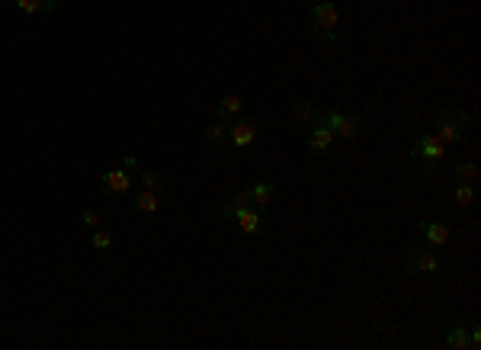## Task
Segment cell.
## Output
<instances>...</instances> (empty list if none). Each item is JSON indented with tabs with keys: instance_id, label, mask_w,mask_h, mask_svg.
Wrapping results in <instances>:
<instances>
[{
	"instance_id": "1",
	"label": "cell",
	"mask_w": 481,
	"mask_h": 350,
	"mask_svg": "<svg viewBox=\"0 0 481 350\" xmlns=\"http://www.w3.org/2000/svg\"><path fill=\"white\" fill-rule=\"evenodd\" d=\"M472 122V116L466 113V109H459V107H446L443 113L436 116L433 122V135L443 142L446 148L449 145H462L466 142V126Z\"/></svg>"
},
{
	"instance_id": "2",
	"label": "cell",
	"mask_w": 481,
	"mask_h": 350,
	"mask_svg": "<svg viewBox=\"0 0 481 350\" xmlns=\"http://www.w3.org/2000/svg\"><path fill=\"white\" fill-rule=\"evenodd\" d=\"M446 270L449 260L440 257V251L430 244H417L405 254V274H446Z\"/></svg>"
},
{
	"instance_id": "3",
	"label": "cell",
	"mask_w": 481,
	"mask_h": 350,
	"mask_svg": "<svg viewBox=\"0 0 481 350\" xmlns=\"http://www.w3.org/2000/svg\"><path fill=\"white\" fill-rule=\"evenodd\" d=\"M337 0H318L315 7L309 13V23H311V32L324 42H337L340 32H337Z\"/></svg>"
},
{
	"instance_id": "4",
	"label": "cell",
	"mask_w": 481,
	"mask_h": 350,
	"mask_svg": "<svg viewBox=\"0 0 481 350\" xmlns=\"http://www.w3.org/2000/svg\"><path fill=\"white\" fill-rule=\"evenodd\" d=\"M443 158H446V145L433 135V132H424L411 148V161L414 164H421L424 170H436L443 164Z\"/></svg>"
},
{
	"instance_id": "5",
	"label": "cell",
	"mask_w": 481,
	"mask_h": 350,
	"mask_svg": "<svg viewBox=\"0 0 481 350\" xmlns=\"http://www.w3.org/2000/svg\"><path fill=\"white\" fill-rule=\"evenodd\" d=\"M417 231H421L424 244L436 248V251H446V244H449V225L443 222H433V219H417Z\"/></svg>"
},
{
	"instance_id": "6",
	"label": "cell",
	"mask_w": 481,
	"mask_h": 350,
	"mask_svg": "<svg viewBox=\"0 0 481 350\" xmlns=\"http://www.w3.org/2000/svg\"><path fill=\"white\" fill-rule=\"evenodd\" d=\"M234 225L240 229V235H260L266 225V215H264V209H257V206H244V209L234 215Z\"/></svg>"
},
{
	"instance_id": "7",
	"label": "cell",
	"mask_w": 481,
	"mask_h": 350,
	"mask_svg": "<svg viewBox=\"0 0 481 350\" xmlns=\"http://www.w3.org/2000/svg\"><path fill=\"white\" fill-rule=\"evenodd\" d=\"M103 190H109L113 196H128V190H132V183H135V177L128 174L126 168H113V170H103Z\"/></svg>"
},
{
	"instance_id": "8",
	"label": "cell",
	"mask_w": 481,
	"mask_h": 350,
	"mask_svg": "<svg viewBox=\"0 0 481 350\" xmlns=\"http://www.w3.org/2000/svg\"><path fill=\"white\" fill-rule=\"evenodd\" d=\"M254 138H257V126L250 119H231L228 122V145L248 148Z\"/></svg>"
},
{
	"instance_id": "9",
	"label": "cell",
	"mask_w": 481,
	"mask_h": 350,
	"mask_svg": "<svg viewBox=\"0 0 481 350\" xmlns=\"http://www.w3.org/2000/svg\"><path fill=\"white\" fill-rule=\"evenodd\" d=\"M248 196H250V206H257V209H270L273 196H276V183L273 180H254L248 183Z\"/></svg>"
},
{
	"instance_id": "10",
	"label": "cell",
	"mask_w": 481,
	"mask_h": 350,
	"mask_svg": "<svg viewBox=\"0 0 481 350\" xmlns=\"http://www.w3.org/2000/svg\"><path fill=\"white\" fill-rule=\"evenodd\" d=\"M331 145H334V132L324 129V126H318V122H311L309 135H305V148H309V152H315V154H324Z\"/></svg>"
},
{
	"instance_id": "11",
	"label": "cell",
	"mask_w": 481,
	"mask_h": 350,
	"mask_svg": "<svg viewBox=\"0 0 481 350\" xmlns=\"http://www.w3.org/2000/svg\"><path fill=\"white\" fill-rule=\"evenodd\" d=\"M475 199H478V193H475V183H462L456 180V187L449 190V203L459 206V209H472Z\"/></svg>"
},
{
	"instance_id": "12",
	"label": "cell",
	"mask_w": 481,
	"mask_h": 350,
	"mask_svg": "<svg viewBox=\"0 0 481 350\" xmlns=\"http://www.w3.org/2000/svg\"><path fill=\"white\" fill-rule=\"evenodd\" d=\"M360 129H363L360 113H344V119H340V126H337V132H334V138H344V142H356V138H360Z\"/></svg>"
},
{
	"instance_id": "13",
	"label": "cell",
	"mask_w": 481,
	"mask_h": 350,
	"mask_svg": "<svg viewBox=\"0 0 481 350\" xmlns=\"http://www.w3.org/2000/svg\"><path fill=\"white\" fill-rule=\"evenodd\" d=\"M240 113H244V100H240V97H222V100H218V107H215L218 119L231 122V119H238Z\"/></svg>"
},
{
	"instance_id": "14",
	"label": "cell",
	"mask_w": 481,
	"mask_h": 350,
	"mask_svg": "<svg viewBox=\"0 0 481 350\" xmlns=\"http://www.w3.org/2000/svg\"><path fill=\"white\" fill-rule=\"evenodd\" d=\"M135 209L142 215H158V209H161V193H151V190H138L135 193Z\"/></svg>"
},
{
	"instance_id": "15",
	"label": "cell",
	"mask_w": 481,
	"mask_h": 350,
	"mask_svg": "<svg viewBox=\"0 0 481 350\" xmlns=\"http://www.w3.org/2000/svg\"><path fill=\"white\" fill-rule=\"evenodd\" d=\"M244 206H250V196H248V187H240L238 193H234L231 199H225V206H222V219L234 222V215L244 209Z\"/></svg>"
},
{
	"instance_id": "16",
	"label": "cell",
	"mask_w": 481,
	"mask_h": 350,
	"mask_svg": "<svg viewBox=\"0 0 481 350\" xmlns=\"http://www.w3.org/2000/svg\"><path fill=\"white\" fill-rule=\"evenodd\" d=\"M205 142H209L212 148H228V122L215 119L212 126H205Z\"/></svg>"
},
{
	"instance_id": "17",
	"label": "cell",
	"mask_w": 481,
	"mask_h": 350,
	"mask_svg": "<svg viewBox=\"0 0 481 350\" xmlns=\"http://www.w3.org/2000/svg\"><path fill=\"white\" fill-rule=\"evenodd\" d=\"M443 344L449 350H466L468 347V328L466 325H449L443 335Z\"/></svg>"
},
{
	"instance_id": "18",
	"label": "cell",
	"mask_w": 481,
	"mask_h": 350,
	"mask_svg": "<svg viewBox=\"0 0 481 350\" xmlns=\"http://www.w3.org/2000/svg\"><path fill=\"white\" fill-rule=\"evenodd\" d=\"M318 113H321V109L315 107V100H305V97L292 100V116H295V119H302L305 126H311V122L318 119Z\"/></svg>"
},
{
	"instance_id": "19",
	"label": "cell",
	"mask_w": 481,
	"mask_h": 350,
	"mask_svg": "<svg viewBox=\"0 0 481 350\" xmlns=\"http://www.w3.org/2000/svg\"><path fill=\"white\" fill-rule=\"evenodd\" d=\"M452 177L462 183H475L478 180V161L475 158H466V161H456L452 164Z\"/></svg>"
},
{
	"instance_id": "20",
	"label": "cell",
	"mask_w": 481,
	"mask_h": 350,
	"mask_svg": "<svg viewBox=\"0 0 481 350\" xmlns=\"http://www.w3.org/2000/svg\"><path fill=\"white\" fill-rule=\"evenodd\" d=\"M138 183H142V190H151V193L167 190V177L158 174V170H138Z\"/></svg>"
},
{
	"instance_id": "21",
	"label": "cell",
	"mask_w": 481,
	"mask_h": 350,
	"mask_svg": "<svg viewBox=\"0 0 481 350\" xmlns=\"http://www.w3.org/2000/svg\"><path fill=\"white\" fill-rule=\"evenodd\" d=\"M90 244H93V251H97V254H109V251H113V235H109V231H103V225H100V229H93Z\"/></svg>"
},
{
	"instance_id": "22",
	"label": "cell",
	"mask_w": 481,
	"mask_h": 350,
	"mask_svg": "<svg viewBox=\"0 0 481 350\" xmlns=\"http://www.w3.org/2000/svg\"><path fill=\"white\" fill-rule=\"evenodd\" d=\"M16 10L26 16H36V13H42V4H39V0H16Z\"/></svg>"
},
{
	"instance_id": "23",
	"label": "cell",
	"mask_w": 481,
	"mask_h": 350,
	"mask_svg": "<svg viewBox=\"0 0 481 350\" xmlns=\"http://www.w3.org/2000/svg\"><path fill=\"white\" fill-rule=\"evenodd\" d=\"M468 347L472 350H481V325L475 321L472 328H468Z\"/></svg>"
},
{
	"instance_id": "24",
	"label": "cell",
	"mask_w": 481,
	"mask_h": 350,
	"mask_svg": "<svg viewBox=\"0 0 481 350\" xmlns=\"http://www.w3.org/2000/svg\"><path fill=\"white\" fill-rule=\"evenodd\" d=\"M83 225H87V229H100V213L97 209H83Z\"/></svg>"
},
{
	"instance_id": "25",
	"label": "cell",
	"mask_w": 481,
	"mask_h": 350,
	"mask_svg": "<svg viewBox=\"0 0 481 350\" xmlns=\"http://www.w3.org/2000/svg\"><path fill=\"white\" fill-rule=\"evenodd\" d=\"M122 168H126V170H135L138 168V158H135V154H122Z\"/></svg>"
},
{
	"instance_id": "26",
	"label": "cell",
	"mask_w": 481,
	"mask_h": 350,
	"mask_svg": "<svg viewBox=\"0 0 481 350\" xmlns=\"http://www.w3.org/2000/svg\"><path fill=\"white\" fill-rule=\"evenodd\" d=\"M42 4V13H55L58 10V0H39Z\"/></svg>"
}]
</instances>
